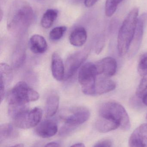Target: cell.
<instances>
[{
    "instance_id": "cell-1",
    "label": "cell",
    "mask_w": 147,
    "mask_h": 147,
    "mask_svg": "<svg viewBox=\"0 0 147 147\" xmlns=\"http://www.w3.org/2000/svg\"><path fill=\"white\" fill-rule=\"evenodd\" d=\"M34 19L32 7L27 3L19 0L10 8L8 16V28L12 32L19 33L30 26Z\"/></svg>"
},
{
    "instance_id": "cell-2",
    "label": "cell",
    "mask_w": 147,
    "mask_h": 147,
    "mask_svg": "<svg viewBox=\"0 0 147 147\" xmlns=\"http://www.w3.org/2000/svg\"><path fill=\"white\" fill-rule=\"evenodd\" d=\"M139 9L135 7L131 10L123 22L118 32L117 49L121 57L128 53L135 33L139 17Z\"/></svg>"
},
{
    "instance_id": "cell-3",
    "label": "cell",
    "mask_w": 147,
    "mask_h": 147,
    "mask_svg": "<svg viewBox=\"0 0 147 147\" xmlns=\"http://www.w3.org/2000/svg\"><path fill=\"white\" fill-rule=\"evenodd\" d=\"M98 112L100 117L117 123L123 130L127 131L130 129L128 115L125 108L118 103L114 101L104 103L99 107Z\"/></svg>"
},
{
    "instance_id": "cell-4",
    "label": "cell",
    "mask_w": 147,
    "mask_h": 147,
    "mask_svg": "<svg viewBox=\"0 0 147 147\" xmlns=\"http://www.w3.org/2000/svg\"><path fill=\"white\" fill-rule=\"evenodd\" d=\"M39 95L26 82L20 81L10 90L7 99L9 105L27 104L39 99Z\"/></svg>"
},
{
    "instance_id": "cell-5",
    "label": "cell",
    "mask_w": 147,
    "mask_h": 147,
    "mask_svg": "<svg viewBox=\"0 0 147 147\" xmlns=\"http://www.w3.org/2000/svg\"><path fill=\"white\" fill-rule=\"evenodd\" d=\"M97 76L96 64L87 63L79 70L78 80L83 92L85 95L95 96V83Z\"/></svg>"
},
{
    "instance_id": "cell-6",
    "label": "cell",
    "mask_w": 147,
    "mask_h": 147,
    "mask_svg": "<svg viewBox=\"0 0 147 147\" xmlns=\"http://www.w3.org/2000/svg\"><path fill=\"white\" fill-rule=\"evenodd\" d=\"M42 117L41 109L35 107L18 116L13 121L15 127L22 129H28L37 126L40 122Z\"/></svg>"
},
{
    "instance_id": "cell-7",
    "label": "cell",
    "mask_w": 147,
    "mask_h": 147,
    "mask_svg": "<svg viewBox=\"0 0 147 147\" xmlns=\"http://www.w3.org/2000/svg\"><path fill=\"white\" fill-rule=\"evenodd\" d=\"M90 116V112L87 108H77L64 118L65 125L64 127L66 131L70 134L75 128L88 121Z\"/></svg>"
},
{
    "instance_id": "cell-8",
    "label": "cell",
    "mask_w": 147,
    "mask_h": 147,
    "mask_svg": "<svg viewBox=\"0 0 147 147\" xmlns=\"http://www.w3.org/2000/svg\"><path fill=\"white\" fill-rule=\"evenodd\" d=\"M89 51L87 49L73 53L68 57L65 65L64 79L71 78L79 67L84 63L89 56Z\"/></svg>"
},
{
    "instance_id": "cell-9",
    "label": "cell",
    "mask_w": 147,
    "mask_h": 147,
    "mask_svg": "<svg viewBox=\"0 0 147 147\" xmlns=\"http://www.w3.org/2000/svg\"><path fill=\"white\" fill-rule=\"evenodd\" d=\"M146 19V13L142 14L138 18L135 33L128 52V56L129 58L134 56L140 49L143 38L144 25Z\"/></svg>"
},
{
    "instance_id": "cell-10",
    "label": "cell",
    "mask_w": 147,
    "mask_h": 147,
    "mask_svg": "<svg viewBox=\"0 0 147 147\" xmlns=\"http://www.w3.org/2000/svg\"><path fill=\"white\" fill-rule=\"evenodd\" d=\"M97 75L109 78L115 74L117 63L114 59L107 57L98 61L96 64Z\"/></svg>"
},
{
    "instance_id": "cell-11",
    "label": "cell",
    "mask_w": 147,
    "mask_h": 147,
    "mask_svg": "<svg viewBox=\"0 0 147 147\" xmlns=\"http://www.w3.org/2000/svg\"><path fill=\"white\" fill-rule=\"evenodd\" d=\"M58 132L57 123L51 120H46L42 122L35 128L36 134L43 138H48L54 136Z\"/></svg>"
},
{
    "instance_id": "cell-12",
    "label": "cell",
    "mask_w": 147,
    "mask_h": 147,
    "mask_svg": "<svg viewBox=\"0 0 147 147\" xmlns=\"http://www.w3.org/2000/svg\"><path fill=\"white\" fill-rule=\"evenodd\" d=\"M116 87L115 82L108 78L97 75L95 83V96L108 93L114 90Z\"/></svg>"
},
{
    "instance_id": "cell-13",
    "label": "cell",
    "mask_w": 147,
    "mask_h": 147,
    "mask_svg": "<svg viewBox=\"0 0 147 147\" xmlns=\"http://www.w3.org/2000/svg\"><path fill=\"white\" fill-rule=\"evenodd\" d=\"M51 72L54 78L58 81L64 78L65 66L59 54L54 53L51 58Z\"/></svg>"
},
{
    "instance_id": "cell-14",
    "label": "cell",
    "mask_w": 147,
    "mask_h": 147,
    "mask_svg": "<svg viewBox=\"0 0 147 147\" xmlns=\"http://www.w3.org/2000/svg\"><path fill=\"white\" fill-rule=\"evenodd\" d=\"M29 47L31 51L34 53L41 54L47 50V44L43 36L35 34L30 38Z\"/></svg>"
},
{
    "instance_id": "cell-15",
    "label": "cell",
    "mask_w": 147,
    "mask_h": 147,
    "mask_svg": "<svg viewBox=\"0 0 147 147\" xmlns=\"http://www.w3.org/2000/svg\"><path fill=\"white\" fill-rule=\"evenodd\" d=\"M0 91H1V101L2 102L5 93L6 86L9 84L12 78V72L11 68L8 65L5 63H1L0 65Z\"/></svg>"
},
{
    "instance_id": "cell-16",
    "label": "cell",
    "mask_w": 147,
    "mask_h": 147,
    "mask_svg": "<svg viewBox=\"0 0 147 147\" xmlns=\"http://www.w3.org/2000/svg\"><path fill=\"white\" fill-rule=\"evenodd\" d=\"M87 38V32L84 28L80 27L75 28L70 34L69 40L72 45L81 47L83 45Z\"/></svg>"
},
{
    "instance_id": "cell-17",
    "label": "cell",
    "mask_w": 147,
    "mask_h": 147,
    "mask_svg": "<svg viewBox=\"0 0 147 147\" xmlns=\"http://www.w3.org/2000/svg\"><path fill=\"white\" fill-rule=\"evenodd\" d=\"M96 127L100 133H106L115 130L120 127L117 123L100 117L96 122Z\"/></svg>"
},
{
    "instance_id": "cell-18",
    "label": "cell",
    "mask_w": 147,
    "mask_h": 147,
    "mask_svg": "<svg viewBox=\"0 0 147 147\" xmlns=\"http://www.w3.org/2000/svg\"><path fill=\"white\" fill-rule=\"evenodd\" d=\"M59 105L58 95L52 94L47 97L45 105V114L47 117H51L56 114Z\"/></svg>"
},
{
    "instance_id": "cell-19",
    "label": "cell",
    "mask_w": 147,
    "mask_h": 147,
    "mask_svg": "<svg viewBox=\"0 0 147 147\" xmlns=\"http://www.w3.org/2000/svg\"><path fill=\"white\" fill-rule=\"evenodd\" d=\"M19 132L12 124L4 123L0 126V140L14 139L18 137Z\"/></svg>"
},
{
    "instance_id": "cell-20",
    "label": "cell",
    "mask_w": 147,
    "mask_h": 147,
    "mask_svg": "<svg viewBox=\"0 0 147 147\" xmlns=\"http://www.w3.org/2000/svg\"><path fill=\"white\" fill-rule=\"evenodd\" d=\"M58 16V11L55 9H47L43 14L41 24L44 28H49L53 25Z\"/></svg>"
},
{
    "instance_id": "cell-21",
    "label": "cell",
    "mask_w": 147,
    "mask_h": 147,
    "mask_svg": "<svg viewBox=\"0 0 147 147\" xmlns=\"http://www.w3.org/2000/svg\"><path fill=\"white\" fill-rule=\"evenodd\" d=\"M26 54L23 49L18 48L14 53L12 59L13 67L17 68L21 66L25 61Z\"/></svg>"
},
{
    "instance_id": "cell-22",
    "label": "cell",
    "mask_w": 147,
    "mask_h": 147,
    "mask_svg": "<svg viewBox=\"0 0 147 147\" xmlns=\"http://www.w3.org/2000/svg\"><path fill=\"white\" fill-rule=\"evenodd\" d=\"M123 0H106L105 13L106 16L111 17L116 11L118 6Z\"/></svg>"
},
{
    "instance_id": "cell-23",
    "label": "cell",
    "mask_w": 147,
    "mask_h": 147,
    "mask_svg": "<svg viewBox=\"0 0 147 147\" xmlns=\"http://www.w3.org/2000/svg\"><path fill=\"white\" fill-rule=\"evenodd\" d=\"M132 135L147 144V123L140 125L133 132Z\"/></svg>"
},
{
    "instance_id": "cell-24",
    "label": "cell",
    "mask_w": 147,
    "mask_h": 147,
    "mask_svg": "<svg viewBox=\"0 0 147 147\" xmlns=\"http://www.w3.org/2000/svg\"><path fill=\"white\" fill-rule=\"evenodd\" d=\"M66 27L64 26L57 27L52 29L49 33V38L53 41L59 40L66 32Z\"/></svg>"
},
{
    "instance_id": "cell-25",
    "label": "cell",
    "mask_w": 147,
    "mask_h": 147,
    "mask_svg": "<svg viewBox=\"0 0 147 147\" xmlns=\"http://www.w3.org/2000/svg\"><path fill=\"white\" fill-rule=\"evenodd\" d=\"M139 74L142 76L147 74V53H144L141 57L138 66Z\"/></svg>"
},
{
    "instance_id": "cell-26",
    "label": "cell",
    "mask_w": 147,
    "mask_h": 147,
    "mask_svg": "<svg viewBox=\"0 0 147 147\" xmlns=\"http://www.w3.org/2000/svg\"><path fill=\"white\" fill-rule=\"evenodd\" d=\"M147 93V74L143 77L136 90V95L140 98H143Z\"/></svg>"
},
{
    "instance_id": "cell-27",
    "label": "cell",
    "mask_w": 147,
    "mask_h": 147,
    "mask_svg": "<svg viewBox=\"0 0 147 147\" xmlns=\"http://www.w3.org/2000/svg\"><path fill=\"white\" fill-rule=\"evenodd\" d=\"M129 146L130 147H147L146 143L132 135L129 138Z\"/></svg>"
},
{
    "instance_id": "cell-28",
    "label": "cell",
    "mask_w": 147,
    "mask_h": 147,
    "mask_svg": "<svg viewBox=\"0 0 147 147\" xmlns=\"http://www.w3.org/2000/svg\"><path fill=\"white\" fill-rule=\"evenodd\" d=\"M112 142L110 140L108 139L102 140L98 142L93 147H111Z\"/></svg>"
},
{
    "instance_id": "cell-29",
    "label": "cell",
    "mask_w": 147,
    "mask_h": 147,
    "mask_svg": "<svg viewBox=\"0 0 147 147\" xmlns=\"http://www.w3.org/2000/svg\"><path fill=\"white\" fill-rule=\"evenodd\" d=\"M104 46V42L103 40H100L96 45V51L97 53H99L102 50Z\"/></svg>"
},
{
    "instance_id": "cell-30",
    "label": "cell",
    "mask_w": 147,
    "mask_h": 147,
    "mask_svg": "<svg viewBox=\"0 0 147 147\" xmlns=\"http://www.w3.org/2000/svg\"><path fill=\"white\" fill-rule=\"evenodd\" d=\"M98 0H84L85 6L87 7H91L94 6Z\"/></svg>"
},
{
    "instance_id": "cell-31",
    "label": "cell",
    "mask_w": 147,
    "mask_h": 147,
    "mask_svg": "<svg viewBox=\"0 0 147 147\" xmlns=\"http://www.w3.org/2000/svg\"><path fill=\"white\" fill-rule=\"evenodd\" d=\"M44 147H59V146L57 142H52L48 143Z\"/></svg>"
},
{
    "instance_id": "cell-32",
    "label": "cell",
    "mask_w": 147,
    "mask_h": 147,
    "mask_svg": "<svg viewBox=\"0 0 147 147\" xmlns=\"http://www.w3.org/2000/svg\"><path fill=\"white\" fill-rule=\"evenodd\" d=\"M70 147H85L83 143H78L72 145Z\"/></svg>"
},
{
    "instance_id": "cell-33",
    "label": "cell",
    "mask_w": 147,
    "mask_h": 147,
    "mask_svg": "<svg viewBox=\"0 0 147 147\" xmlns=\"http://www.w3.org/2000/svg\"><path fill=\"white\" fill-rule=\"evenodd\" d=\"M142 102L145 105L147 106V93L142 98Z\"/></svg>"
},
{
    "instance_id": "cell-34",
    "label": "cell",
    "mask_w": 147,
    "mask_h": 147,
    "mask_svg": "<svg viewBox=\"0 0 147 147\" xmlns=\"http://www.w3.org/2000/svg\"><path fill=\"white\" fill-rule=\"evenodd\" d=\"M11 147H24L23 144H17V145H15V146H13Z\"/></svg>"
},
{
    "instance_id": "cell-35",
    "label": "cell",
    "mask_w": 147,
    "mask_h": 147,
    "mask_svg": "<svg viewBox=\"0 0 147 147\" xmlns=\"http://www.w3.org/2000/svg\"><path fill=\"white\" fill-rule=\"evenodd\" d=\"M1 13H0V17H1V20L2 19V17H3V13L2 10V9H1Z\"/></svg>"
},
{
    "instance_id": "cell-36",
    "label": "cell",
    "mask_w": 147,
    "mask_h": 147,
    "mask_svg": "<svg viewBox=\"0 0 147 147\" xmlns=\"http://www.w3.org/2000/svg\"><path fill=\"white\" fill-rule=\"evenodd\" d=\"M146 120H147V114L146 115Z\"/></svg>"
},
{
    "instance_id": "cell-37",
    "label": "cell",
    "mask_w": 147,
    "mask_h": 147,
    "mask_svg": "<svg viewBox=\"0 0 147 147\" xmlns=\"http://www.w3.org/2000/svg\"></svg>"
}]
</instances>
